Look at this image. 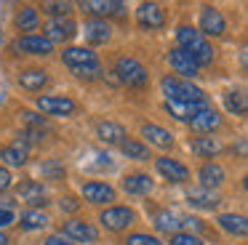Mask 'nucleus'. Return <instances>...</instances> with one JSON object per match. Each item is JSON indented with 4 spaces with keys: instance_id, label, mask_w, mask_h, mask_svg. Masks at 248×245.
I'll return each instance as SVG.
<instances>
[{
    "instance_id": "nucleus-25",
    "label": "nucleus",
    "mask_w": 248,
    "mask_h": 245,
    "mask_svg": "<svg viewBox=\"0 0 248 245\" xmlns=\"http://www.w3.org/2000/svg\"><path fill=\"white\" fill-rule=\"evenodd\" d=\"M216 224H219L227 234H237V237H243V234L248 232V221L240 213H221V216L216 218Z\"/></svg>"
},
{
    "instance_id": "nucleus-21",
    "label": "nucleus",
    "mask_w": 248,
    "mask_h": 245,
    "mask_svg": "<svg viewBox=\"0 0 248 245\" xmlns=\"http://www.w3.org/2000/svg\"><path fill=\"white\" fill-rule=\"evenodd\" d=\"M187 200H189V205H195V208L214 211V208L221 202V195H219V192H214V189H203V186H198V189H189L187 192Z\"/></svg>"
},
{
    "instance_id": "nucleus-12",
    "label": "nucleus",
    "mask_w": 248,
    "mask_h": 245,
    "mask_svg": "<svg viewBox=\"0 0 248 245\" xmlns=\"http://www.w3.org/2000/svg\"><path fill=\"white\" fill-rule=\"evenodd\" d=\"M155 168H157V173H160L163 179L173 181V184H182V181L189 179V168H187V165H182L179 160H173V157H157L155 160Z\"/></svg>"
},
{
    "instance_id": "nucleus-42",
    "label": "nucleus",
    "mask_w": 248,
    "mask_h": 245,
    "mask_svg": "<svg viewBox=\"0 0 248 245\" xmlns=\"http://www.w3.org/2000/svg\"><path fill=\"white\" fill-rule=\"evenodd\" d=\"M75 208H78V202L72 200V197H64V200H62V211L70 213V211H75Z\"/></svg>"
},
{
    "instance_id": "nucleus-33",
    "label": "nucleus",
    "mask_w": 248,
    "mask_h": 245,
    "mask_svg": "<svg viewBox=\"0 0 248 245\" xmlns=\"http://www.w3.org/2000/svg\"><path fill=\"white\" fill-rule=\"evenodd\" d=\"M120 149H123L128 157H134V160H150L152 157L150 149H147L141 141H136V138H125V141L120 144Z\"/></svg>"
},
{
    "instance_id": "nucleus-37",
    "label": "nucleus",
    "mask_w": 248,
    "mask_h": 245,
    "mask_svg": "<svg viewBox=\"0 0 248 245\" xmlns=\"http://www.w3.org/2000/svg\"><path fill=\"white\" fill-rule=\"evenodd\" d=\"M168 245H205V243L198 237V234L176 232V234H171V240H168Z\"/></svg>"
},
{
    "instance_id": "nucleus-18",
    "label": "nucleus",
    "mask_w": 248,
    "mask_h": 245,
    "mask_svg": "<svg viewBox=\"0 0 248 245\" xmlns=\"http://www.w3.org/2000/svg\"><path fill=\"white\" fill-rule=\"evenodd\" d=\"M205 107H208V101H192V104H189V101H166V109L171 112L179 122H189L200 109H205Z\"/></svg>"
},
{
    "instance_id": "nucleus-43",
    "label": "nucleus",
    "mask_w": 248,
    "mask_h": 245,
    "mask_svg": "<svg viewBox=\"0 0 248 245\" xmlns=\"http://www.w3.org/2000/svg\"><path fill=\"white\" fill-rule=\"evenodd\" d=\"M8 243H11V240H8V237H6V234L0 232V245H8Z\"/></svg>"
},
{
    "instance_id": "nucleus-22",
    "label": "nucleus",
    "mask_w": 248,
    "mask_h": 245,
    "mask_svg": "<svg viewBox=\"0 0 248 245\" xmlns=\"http://www.w3.org/2000/svg\"><path fill=\"white\" fill-rule=\"evenodd\" d=\"M189 149H192L198 157H216V154L224 149V144L216 136H195L192 141H189Z\"/></svg>"
},
{
    "instance_id": "nucleus-24",
    "label": "nucleus",
    "mask_w": 248,
    "mask_h": 245,
    "mask_svg": "<svg viewBox=\"0 0 248 245\" xmlns=\"http://www.w3.org/2000/svg\"><path fill=\"white\" fill-rule=\"evenodd\" d=\"M96 136L102 138L104 144H123L125 141V128L120 125V122H112V120H104L96 125Z\"/></svg>"
},
{
    "instance_id": "nucleus-7",
    "label": "nucleus",
    "mask_w": 248,
    "mask_h": 245,
    "mask_svg": "<svg viewBox=\"0 0 248 245\" xmlns=\"http://www.w3.org/2000/svg\"><path fill=\"white\" fill-rule=\"evenodd\" d=\"M38 107L43 115H51V117H70L78 112V104L67 96H40Z\"/></svg>"
},
{
    "instance_id": "nucleus-8",
    "label": "nucleus",
    "mask_w": 248,
    "mask_h": 245,
    "mask_svg": "<svg viewBox=\"0 0 248 245\" xmlns=\"http://www.w3.org/2000/svg\"><path fill=\"white\" fill-rule=\"evenodd\" d=\"M46 32V40L48 43H64V40H72L78 35V27L70 16H62V19H48V24L43 27Z\"/></svg>"
},
{
    "instance_id": "nucleus-6",
    "label": "nucleus",
    "mask_w": 248,
    "mask_h": 245,
    "mask_svg": "<svg viewBox=\"0 0 248 245\" xmlns=\"http://www.w3.org/2000/svg\"><path fill=\"white\" fill-rule=\"evenodd\" d=\"M227 30V19L221 16L219 8H214V5H203V11H200V35H208V37H219L224 35Z\"/></svg>"
},
{
    "instance_id": "nucleus-14",
    "label": "nucleus",
    "mask_w": 248,
    "mask_h": 245,
    "mask_svg": "<svg viewBox=\"0 0 248 245\" xmlns=\"http://www.w3.org/2000/svg\"><path fill=\"white\" fill-rule=\"evenodd\" d=\"M16 51L22 53H32V56H48L51 51H54V43H48L43 35H24L16 40Z\"/></svg>"
},
{
    "instance_id": "nucleus-32",
    "label": "nucleus",
    "mask_w": 248,
    "mask_h": 245,
    "mask_svg": "<svg viewBox=\"0 0 248 245\" xmlns=\"http://www.w3.org/2000/svg\"><path fill=\"white\" fill-rule=\"evenodd\" d=\"M224 104H227V109H230L232 115H237V117L246 115V93H243V91H227Z\"/></svg>"
},
{
    "instance_id": "nucleus-39",
    "label": "nucleus",
    "mask_w": 248,
    "mask_h": 245,
    "mask_svg": "<svg viewBox=\"0 0 248 245\" xmlns=\"http://www.w3.org/2000/svg\"><path fill=\"white\" fill-rule=\"evenodd\" d=\"M43 245H75L72 240H67L64 234H51V237H46Z\"/></svg>"
},
{
    "instance_id": "nucleus-15",
    "label": "nucleus",
    "mask_w": 248,
    "mask_h": 245,
    "mask_svg": "<svg viewBox=\"0 0 248 245\" xmlns=\"http://www.w3.org/2000/svg\"><path fill=\"white\" fill-rule=\"evenodd\" d=\"M16 195L22 202L32 205V211H38L40 205H46V189L38 181H22V184H16Z\"/></svg>"
},
{
    "instance_id": "nucleus-4",
    "label": "nucleus",
    "mask_w": 248,
    "mask_h": 245,
    "mask_svg": "<svg viewBox=\"0 0 248 245\" xmlns=\"http://www.w3.org/2000/svg\"><path fill=\"white\" fill-rule=\"evenodd\" d=\"M99 221H102V227L109 229V232H123V229H128L131 224L136 221V213L131 211L128 205H112V208L99 213Z\"/></svg>"
},
{
    "instance_id": "nucleus-41",
    "label": "nucleus",
    "mask_w": 248,
    "mask_h": 245,
    "mask_svg": "<svg viewBox=\"0 0 248 245\" xmlns=\"http://www.w3.org/2000/svg\"><path fill=\"white\" fill-rule=\"evenodd\" d=\"M8 224H14V213L0 208V227H8Z\"/></svg>"
},
{
    "instance_id": "nucleus-30",
    "label": "nucleus",
    "mask_w": 248,
    "mask_h": 245,
    "mask_svg": "<svg viewBox=\"0 0 248 245\" xmlns=\"http://www.w3.org/2000/svg\"><path fill=\"white\" fill-rule=\"evenodd\" d=\"M152 221H155V229H160V232H168V234L179 232V216L171 211H157Z\"/></svg>"
},
{
    "instance_id": "nucleus-2",
    "label": "nucleus",
    "mask_w": 248,
    "mask_h": 245,
    "mask_svg": "<svg viewBox=\"0 0 248 245\" xmlns=\"http://www.w3.org/2000/svg\"><path fill=\"white\" fill-rule=\"evenodd\" d=\"M160 88L163 93H166V101H208V96L203 93V88H198V85H192L189 80H179V77H171V75H166V77L160 80Z\"/></svg>"
},
{
    "instance_id": "nucleus-11",
    "label": "nucleus",
    "mask_w": 248,
    "mask_h": 245,
    "mask_svg": "<svg viewBox=\"0 0 248 245\" xmlns=\"http://www.w3.org/2000/svg\"><path fill=\"white\" fill-rule=\"evenodd\" d=\"M136 21L144 30H160V27H166V14L157 3H141L136 8Z\"/></svg>"
},
{
    "instance_id": "nucleus-19",
    "label": "nucleus",
    "mask_w": 248,
    "mask_h": 245,
    "mask_svg": "<svg viewBox=\"0 0 248 245\" xmlns=\"http://www.w3.org/2000/svg\"><path fill=\"white\" fill-rule=\"evenodd\" d=\"M198 179H200V186L203 189H216L227 181V170L221 168L219 163H205L203 168L198 170Z\"/></svg>"
},
{
    "instance_id": "nucleus-20",
    "label": "nucleus",
    "mask_w": 248,
    "mask_h": 245,
    "mask_svg": "<svg viewBox=\"0 0 248 245\" xmlns=\"http://www.w3.org/2000/svg\"><path fill=\"white\" fill-rule=\"evenodd\" d=\"M19 85H22L24 91H30V93H38V91H43L46 85H48V72L40 69V67H30L19 75Z\"/></svg>"
},
{
    "instance_id": "nucleus-38",
    "label": "nucleus",
    "mask_w": 248,
    "mask_h": 245,
    "mask_svg": "<svg viewBox=\"0 0 248 245\" xmlns=\"http://www.w3.org/2000/svg\"><path fill=\"white\" fill-rule=\"evenodd\" d=\"M179 229H184L187 234H195V232H203L205 224L195 216H184V218H179Z\"/></svg>"
},
{
    "instance_id": "nucleus-3",
    "label": "nucleus",
    "mask_w": 248,
    "mask_h": 245,
    "mask_svg": "<svg viewBox=\"0 0 248 245\" xmlns=\"http://www.w3.org/2000/svg\"><path fill=\"white\" fill-rule=\"evenodd\" d=\"M115 72H118V77L123 80L128 88H141V85H147V69L131 56H120L118 61H115Z\"/></svg>"
},
{
    "instance_id": "nucleus-23",
    "label": "nucleus",
    "mask_w": 248,
    "mask_h": 245,
    "mask_svg": "<svg viewBox=\"0 0 248 245\" xmlns=\"http://www.w3.org/2000/svg\"><path fill=\"white\" fill-rule=\"evenodd\" d=\"M141 136H144L150 144H155V147H160V149H168V147L173 144V136H171V131H166V128L155 125V122H144V125H141Z\"/></svg>"
},
{
    "instance_id": "nucleus-26",
    "label": "nucleus",
    "mask_w": 248,
    "mask_h": 245,
    "mask_svg": "<svg viewBox=\"0 0 248 245\" xmlns=\"http://www.w3.org/2000/svg\"><path fill=\"white\" fill-rule=\"evenodd\" d=\"M123 189L128 192V195H150L152 192L150 173H128L123 179Z\"/></svg>"
},
{
    "instance_id": "nucleus-9",
    "label": "nucleus",
    "mask_w": 248,
    "mask_h": 245,
    "mask_svg": "<svg viewBox=\"0 0 248 245\" xmlns=\"http://www.w3.org/2000/svg\"><path fill=\"white\" fill-rule=\"evenodd\" d=\"M62 61L75 72V69H91V67H99V59L91 48H67L62 51Z\"/></svg>"
},
{
    "instance_id": "nucleus-27",
    "label": "nucleus",
    "mask_w": 248,
    "mask_h": 245,
    "mask_svg": "<svg viewBox=\"0 0 248 245\" xmlns=\"http://www.w3.org/2000/svg\"><path fill=\"white\" fill-rule=\"evenodd\" d=\"M109 35H112V30H109L107 19H91V21H86V40L88 43H93V46L107 43Z\"/></svg>"
},
{
    "instance_id": "nucleus-40",
    "label": "nucleus",
    "mask_w": 248,
    "mask_h": 245,
    "mask_svg": "<svg viewBox=\"0 0 248 245\" xmlns=\"http://www.w3.org/2000/svg\"><path fill=\"white\" fill-rule=\"evenodd\" d=\"M11 184H14V181H11V173H8L6 168H0V192H6Z\"/></svg>"
},
{
    "instance_id": "nucleus-34",
    "label": "nucleus",
    "mask_w": 248,
    "mask_h": 245,
    "mask_svg": "<svg viewBox=\"0 0 248 245\" xmlns=\"http://www.w3.org/2000/svg\"><path fill=\"white\" fill-rule=\"evenodd\" d=\"M43 8V14H48L51 19H62V16H70V11H72V3H62V0H54V3H43L40 5Z\"/></svg>"
},
{
    "instance_id": "nucleus-44",
    "label": "nucleus",
    "mask_w": 248,
    "mask_h": 245,
    "mask_svg": "<svg viewBox=\"0 0 248 245\" xmlns=\"http://www.w3.org/2000/svg\"><path fill=\"white\" fill-rule=\"evenodd\" d=\"M0 43H3V32H0Z\"/></svg>"
},
{
    "instance_id": "nucleus-13",
    "label": "nucleus",
    "mask_w": 248,
    "mask_h": 245,
    "mask_svg": "<svg viewBox=\"0 0 248 245\" xmlns=\"http://www.w3.org/2000/svg\"><path fill=\"white\" fill-rule=\"evenodd\" d=\"M83 200L91 205H107L115 200V189L104 181H88V184H83Z\"/></svg>"
},
{
    "instance_id": "nucleus-28",
    "label": "nucleus",
    "mask_w": 248,
    "mask_h": 245,
    "mask_svg": "<svg viewBox=\"0 0 248 245\" xmlns=\"http://www.w3.org/2000/svg\"><path fill=\"white\" fill-rule=\"evenodd\" d=\"M16 27H19V30H24L27 35H32V30H38V27H40V14H38V8H32V5H24V8L16 14Z\"/></svg>"
},
{
    "instance_id": "nucleus-29",
    "label": "nucleus",
    "mask_w": 248,
    "mask_h": 245,
    "mask_svg": "<svg viewBox=\"0 0 248 245\" xmlns=\"http://www.w3.org/2000/svg\"><path fill=\"white\" fill-rule=\"evenodd\" d=\"M0 160L6 165H14V168H22L27 163V149L22 144H11V147H3L0 149Z\"/></svg>"
},
{
    "instance_id": "nucleus-10",
    "label": "nucleus",
    "mask_w": 248,
    "mask_h": 245,
    "mask_svg": "<svg viewBox=\"0 0 248 245\" xmlns=\"http://www.w3.org/2000/svg\"><path fill=\"white\" fill-rule=\"evenodd\" d=\"M168 64H171V69L179 75V80H189L198 75V64H195V59L189 56L187 51H182V48H173V51H168Z\"/></svg>"
},
{
    "instance_id": "nucleus-16",
    "label": "nucleus",
    "mask_w": 248,
    "mask_h": 245,
    "mask_svg": "<svg viewBox=\"0 0 248 245\" xmlns=\"http://www.w3.org/2000/svg\"><path fill=\"white\" fill-rule=\"evenodd\" d=\"M219 125H221V117H219V112H216L214 107H205V109H200L198 115L189 120V128H192L195 133H214Z\"/></svg>"
},
{
    "instance_id": "nucleus-17",
    "label": "nucleus",
    "mask_w": 248,
    "mask_h": 245,
    "mask_svg": "<svg viewBox=\"0 0 248 245\" xmlns=\"http://www.w3.org/2000/svg\"><path fill=\"white\" fill-rule=\"evenodd\" d=\"M80 8L93 14L96 19H104V16H120L125 5L118 3V0H83Z\"/></svg>"
},
{
    "instance_id": "nucleus-1",
    "label": "nucleus",
    "mask_w": 248,
    "mask_h": 245,
    "mask_svg": "<svg viewBox=\"0 0 248 245\" xmlns=\"http://www.w3.org/2000/svg\"><path fill=\"white\" fill-rule=\"evenodd\" d=\"M176 43H179L176 48L187 51L189 56L195 59V64H198V67H205V64L214 61V48H211V43L205 40V37L200 35L195 27H189V24L179 27V30H176Z\"/></svg>"
},
{
    "instance_id": "nucleus-5",
    "label": "nucleus",
    "mask_w": 248,
    "mask_h": 245,
    "mask_svg": "<svg viewBox=\"0 0 248 245\" xmlns=\"http://www.w3.org/2000/svg\"><path fill=\"white\" fill-rule=\"evenodd\" d=\"M62 234H64L67 240H72V243H96L99 240V229L93 227V224L83 221V218H70V221H64Z\"/></svg>"
},
{
    "instance_id": "nucleus-35",
    "label": "nucleus",
    "mask_w": 248,
    "mask_h": 245,
    "mask_svg": "<svg viewBox=\"0 0 248 245\" xmlns=\"http://www.w3.org/2000/svg\"><path fill=\"white\" fill-rule=\"evenodd\" d=\"M40 173L51 181H62L64 179V165H62L59 160H46V163L40 165Z\"/></svg>"
},
{
    "instance_id": "nucleus-36",
    "label": "nucleus",
    "mask_w": 248,
    "mask_h": 245,
    "mask_svg": "<svg viewBox=\"0 0 248 245\" xmlns=\"http://www.w3.org/2000/svg\"><path fill=\"white\" fill-rule=\"evenodd\" d=\"M125 245H163L155 234H144V232H136L125 237Z\"/></svg>"
},
{
    "instance_id": "nucleus-31",
    "label": "nucleus",
    "mask_w": 248,
    "mask_h": 245,
    "mask_svg": "<svg viewBox=\"0 0 248 245\" xmlns=\"http://www.w3.org/2000/svg\"><path fill=\"white\" fill-rule=\"evenodd\" d=\"M48 221H51V218L46 216L43 211H27V213L22 216V221H19V224H22L24 232H35V229L48 227Z\"/></svg>"
}]
</instances>
